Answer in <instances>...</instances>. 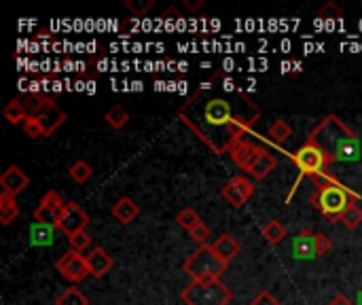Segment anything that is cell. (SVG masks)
I'll return each instance as SVG.
<instances>
[{
	"label": "cell",
	"instance_id": "cell-17",
	"mask_svg": "<svg viewBox=\"0 0 362 305\" xmlns=\"http://www.w3.org/2000/svg\"><path fill=\"white\" fill-rule=\"evenodd\" d=\"M110 214H113L115 220H119L121 225H129L138 218V214H140V206H138L131 198L123 196V198H119L113 204V208H110Z\"/></svg>",
	"mask_w": 362,
	"mask_h": 305
},
{
	"label": "cell",
	"instance_id": "cell-37",
	"mask_svg": "<svg viewBox=\"0 0 362 305\" xmlns=\"http://www.w3.org/2000/svg\"><path fill=\"white\" fill-rule=\"evenodd\" d=\"M358 305H362V295H360V301H358Z\"/></svg>",
	"mask_w": 362,
	"mask_h": 305
},
{
	"label": "cell",
	"instance_id": "cell-27",
	"mask_svg": "<svg viewBox=\"0 0 362 305\" xmlns=\"http://www.w3.org/2000/svg\"><path fill=\"white\" fill-rule=\"evenodd\" d=\"M55 305H89V301L78 288L72 286V288H66L58 299H55Z\"/></svg>",
	"mask_w": 362,
	"mask_h": 305
},
{
	"label": "cell",
	"instance_id": "cell-4",
	"mask_svg": "<svg viewBox=\"0 0 362 305\" xmlns=\"http://www.w3.org/2000/svg\"><path fill=\"white\" fill-rule=\"evenodd\" d=\"M182 269L191 275L193 282H216L220 275L227 271V263L222 261L216 253L212 244L200 246L182 265Z\"/></svg>",
	"mask_w": 362,
	"mask_h": 305
},
{
	"label": "cell",
	"instance_id": "cell-19",
	"mask_svg": "<svg viewBox=\"0 0 362 305\" xmlns=\"http://www.w3.org/2000/svg\"><path fill=\"white\" fill-rule=\"evenodd\" d=\"M55 238V225L32 223L30 225V244L32 246H51Z\"/></svg>",
	"mask_w": 362,
	"mask_h": 305
},
{
	"label": "cell",
	"instance_id": "cell-20",
	"mask_svg": "<svg viewBox=\"0 0 362 305\" xmlns=\"http://www.w3.org/2000/svg\"><path fill=\"white\" fill-rule=\"evenodd\" d=\"M19 216V206H17V198L15 196H7V193H3L0 196V223H3L5 227L11 225L13 220Z\"/></svg>",
	"mask_w": 362,
	"mask_h": 305
},
{
	"label": "cell",
	"instance_id": "cell-5",
	"mask_svg": "<svg viewBox=\"0 0 362 305\" xmlns=\"http://www.w3.org/2000/svg\"><path fill=\"white\" fill-rule=\"evenodd\" d=\"M290 157H292V161H295V165H297V170H299V178L295 180V187H292V191H290V196L286 198V202L292 200V193L297 191V187H299V182H301L303 178H318V176L328 174V168H330V163H332V159L328 157V153L322 151V149H320L318 145H314L312 140L305 143V145H303L297 153H292Z\"/></svg>",
	"mask_w": 362,
	"mask_h": 305
},
{
	"label": "cell",
	"instance_id": "cell-23",
	"mask_svg": "<svg viewBox=\"0 0 362 305\" xmlns=\"http://www.w3.org/2000/svg\"><path fill=\"white\" fill-rule=\"evenodd\" d=\"M267 134H269V140H271V143L284 145V143L288 140V138L292 136V127H290L284 119H277V121H273V123L269 125Z\"/></svg>",
	"mask_w": 362,
	"mask_h": 305
},
{
	"label": "cell",
	"instance_id": "cell-21",
	"mask_svg": "<svg viewBox=\"0 0 362 305\" xmlns=\"http://www.w3.org/2000/svg\"><path fill=\"white\" fill-rule=\"evenodd\" d=\"M277 168V159H275V155H271V153H265L253 168H250V176H253L255 180H265L273 170Z\"/></svg>",
	"mask_w": 362,
	"mask_h": 305
},
{
	"label": "cell",
	"instance_id": "cell-36",
	"mask_svg": "<svg viewBox=\"0 0 362 305\" xmlns=\"http://www.w3.org/2000/svg\"><path fill=\"white\" fill-rule=\"evenodd\" d=\"M202 5H204V3H187V0H184V7H187V9H191V11H195V9H200Z\"/></svg>",
	"mask_w": 362,
	"mask_h": 305
},
{
	"label": "cell",
	"instance_id": "cell-11",
	"mask_svg": "<svg viewBox=\"0 0 362 305\" xmlns=\"http://www.w3.org/2000/svg\"><path fill=\"white\" fill-rule=\"evenodd\" d=\"M267 151L263 149V147H259V145H255V143H246V140H242V143H237L233 149H231V159H233V163L237 165V168H242L244 172H250V168L265 155Z\"/></svg>",
	"mask_w": 362,
	"mask_h": 305
},
{
	"label": "cell",
	"instance_id": "cell-2",
	"mask_svg": "<svg viewBox=\"0 0 362 305\" xmlns=\"http://www.w3.org/2000/svg\"><path fill=\"white\" fill-rule=\"evenodd\" d=\"M308 140L326 151L332 161L354 163L362 157V145L358 134L337 115H326L312 129Z\"/></svg>",
	"mask_w": 362,
	"mask_h": 305
},
{
	"label": "cell",
	"instance_id": "cell-30",
	"mask_svg": "<svg viewBox=\"0 0 362 305\" xmlns=\"http://www.w3.org/2000/svg\"><path fill=\"white\" fill-rule=\"evenodd\" d=\"M23 132L30 136V138H41V136H45V129H43V125H41V121L34 117V115H30L25 121H23Z\"/></svg>",
	"mask_w": 362,
	"mask_h": 305
},
{
	"label": "cell",
	"instance_id": "cell-31",
	"mask_svg": "<svg viewBox=\"0 0 362 305\" xmlns=\"http://www.w3.org/2000/svg\"><path fill=\"white\" fill-rule=\"evenodd\" d=\"M195 242H198V246H208V240L212 238V231H210V227L208 225H204V223H200L198 227H195L191 233H189Z\"/></svg>",
	"mask_w": 362,
	"mask_h": 305
},
{
	"label": "cell",
	"instance_id": "cell-16",
	"mask_svg": "<svg viewBox=\"0 0 362 305\" xmlns=\"http://www.w3.org/2000/svg\"><path fill=\"white\" fill-rule=\"evenodd\" d=\"M212 248H214V253L225 261L227 265L239 255V251H242V246H239V242L231 235V233H220L214 242H212Z\"/></svg>",
	"mask_w": 362,
	"mask_h": 305
},
{
	"label": "cell",
	"instance_id": "cell-10",
	"mask_svg": "<svg viewBox=\"0 0 362 305\" xmlns=\"http://www.w3.org/2000/svg\"><path fill=\"white\" fill-rule=\"evenodd\" d=\"M87 225H89V214L83 210L76 202H66V208H64V212L58 220V229L70 238L78 231H85Z\"/></svg>",
	"mask_w": 362,
	"mask_h": 305
},
{
	"label": "cell",
	"instance_id": "cell-26",
	"mask_svg": "<svg viewBox=\"0 0 362 305\" xmlns=\"http://www.w3.org/2000/svg\"><path fill=\"white\" fill-rule=\"evenodd\" d=\"M176 223L184 229V231H193L195 227H198L200 223H202V218H200V214L195 212L193 208H182L178 214H176Z\"/></svg>",
	"mask_w": 362,
	"mask_h": 305
},
{
	"label": "cell",
	"instance_id": "cell-6",
	"mask_svg": "<svg viewBox=\"0 0 362 305\" xmlns=\"http://www.w3.org/2000/svg\"><path fill=\"white\" fill-rule=\"evenodd\" d=\"M180 299L187 305H229L233 299V293L220 280H216V282H191L180 293Z\"/></svg>",
	"mask_w": 362,
	"mask_h": 305
},
{
	"label": "cell",
	"instance_id": "cell-33",
	"mask_svg": "<svg viewBox=\"0 0 362 305\" xmlns=\"http://www.w3.org/2000/svg\"><path fill=\"white\" fill-rule=\"evenodd\" d=\"M250 305H282V303L277 301L271 293L263 291V293H259L253 301H250Z\"/></svg>",
	"mask_w": 362,
	"mask_h": 305
},
{
	"label": "cell",
	"instance_id": "cell-3",
	"mask_svg": "<svg viewBox=\"0 0 362 305\" xmlns=\"http://www.w3.org/2000/svg\"><path fill=\"white\" fill-rule=\"evenodd\" d=\"M316 185V191L312 196V204L314 208L328 220V223H337L341 220L343 212L360 200L358 193H354L352 189H348L345 185H341L332 174H324L318 178H312Z\"/></svg>",
	"mask_w": 362,
	"mask_h": 305
},
{
	"label": "cell",
	"instance_id": "cell-15",
	"mask_svg": "<svg viewBox=\"0 0 362 305\" xmlns=\"http://www.w3.org/2000/svg\"><path fill=\"white\" fill-rule=\"evenodd\" d=\"M85 261H87V267H89V275H94V278H102V275H106L115 265L113 257H110L100 246L92 248V251L85 255Z\"/></svg>",
	"mask_w": 362,
	"mask_h": 305
},
{
	"label": "cell",
	"instance_id": "cell-7",
	"mask_svg": "<svg viewBox=\"0 0 362 305\" xmlns=\"http://www.w3.org/2000/svg\"><path fill=\"white\" fill-rule=\"evenodd\" d=\"M55 269H58L62 278L68 280L70 284H78L89 275V267H87L85 257L76 251L64 253L58 261H55Z\"/></svg>",
	"mask_w": 362,
	"mask_h": 305
},
{
	"label": "cell",
	"instance_id": "cell-32",
	"mask_svg": "<svg viewBox=\"0 0 362 305\" xmlns=\"http://www.w3.org/2000/svg\"><path fill=\"white\" fill-rule=\"evenodd\" d=\"M125 7H127L131 13H136L138 17H140V15H147L149 9H153V0H147V3H138V0L134 3V0H127Z\"/></svg>",
	"mask_w": 362,
	"mask_h": 305
},
{
	"label": "cell",
	"instance_id": "cell-22",
	"mask_svg": "<svg viewBox=\"0 0 362 305\" xmlns=\"http://www.w3.org/2000/svg\"><path fill=\"white\" fill-rule=\"evenodd\" d=\"M261 233H263V238H265L271 246H277V244H282L284 238H286V227L280 223V220L273 218V220H267V223L263 225Z\"/></svg>",
	"mask_w": 362,
	"mask_h": 305
},
{
	"label": "cell",
	"instance_id": "cell-25",
	"mask_svg": "<svg viewBox=\"0 0 362 305\" xmlns=\"http://www.w3.org/2000/svg\"><path fill=\"white\" fill-rule=\"evenodd\" d=\"M104 121L113 127V129H123L129 121V113L123 108V106H113L108 110V113L104 115Z\"/></svg>",
	"mask_w": 362,
	"mask_h": 305
},
{
	"label": "cell",
	"instance_id": "cell-9",
	"mask_svg": "<svg viewBox=\"0 0 362 305\" xmlns=\"http://www.w3.org/2000/svg\"><path fill=\"white\" fill-rule=\"evenodd\" d=\"M220 196L225 198L233 208H242L250 198L255 196V182L248 176H233L220 189Z\"/></svg>",
	"mask_w": 362,
	"mask_h": 305
},
{
	"label": "cell",
	"instance_id": "cell-34",
	"mask_svg": "<svg viewBox=\"0 0 362 305\" xmlns=\"http://www.w3.org/2000/svg\"><path fill=\"white\" fill-rule=\"evenodd\" d=\"M316 244H318V255H320V257L328 255V253H330V248H332L330 238L324 235V233H316Z\"/></svg>",
	"mask_w": 362,
	"mask_h": 305
},
{
	"label": "cell",
	"instance_id": "cell-8",
	"mask_svg": "<svg viewBox=\"0 0 362 305\" xmlns=\"http://www.w3.org/2000/svg\"><path fill=\"white\" fill-rule=\"evenodd\" d=\"M66 208V202L58 191H47L41 204L34 210V223H45V225H55L58 227V220Z\"/></svg>",
	"mask_w": 362,
	"mask_h": 305
},
{
	"label": "cell",
	"instance_id": "cell-35",
	"mask_svg": "<svg viewBox=\"0 0 362 305\" xmlns=\"http://www.w3.org/2000/svg\"><path fill=\"white\" fill-rule=\"evenodd\" d=\"M328 305H354V303H352L345 295H337V297H332V299H330Z\"/></svg>",
	"mask_w": 362,
	"mask_h": 305
},
{
	"label": "cell",
	"instance_id": "cell-14",
	"mask_svg": "<svg viewBox=\"0 0 362 305\" xmlns=\"http://www.w3.org/2000/svg\"><path fill=\"white\" fill-rule=\"evenodd\" d=\"M28 185H30V178H28V174L17 168V165H11V168L0 176V189H3V193H7V196H19V193H23L28 189Z\"/></svg>",
	"mask_w": 362,
	"mask_h": 305
},
{
	"label": "cell",
	"instance_id": "cell-18",
	"mask_svg": "<svg viewBox=\"0 0 362 305\" xmlns=\"http://www.w3.org/2000/svg\"><path fill=\"white\" fill-rule=\"evenodd\" d=\"M3 115H5V119H7L11 125H23V121H25L28 117H30V110L25 108V104H23L21 98H15V100H11V102L5 106Z\"/></svg>",
	"mask_w": 362,
	"mask_h": 305
},
{
	"label": "cell",
	"instance_id": "cell-28",
	"mask_svg": "<svg viewBox=\"0 0 362 305\" xmlns=\"http://www.w3.org/2000/svg\"><path fill=\"white\" fill-rule=\"evenodd\" d=\"M341 223L348 227V229H356L360 223H362V210L356 206V202L343 212V216H341Z\"/></svg>",
	"mask_w": 362,
	"mask_h": 305
},
{
	"label": "cell",
	"instance_id": "cell-1",
	"mask_svg": "<svg viewBox=\"0 0 362 305\" xmlns=\"http://www.w3.org/2000/svg\"><path fill=\"white\" fill-rule=\"evenodd\" d=\"M178 117L214 155H225L255 127L261 108L246 94L239 102L229 98L202 100L198 94L180 106Z\"/></svg>",
	"mask_w": 362,
	"mask_h": 305
},
{
	"label": "cell",
	"instance_id": "cell-29",
	"mask_svg": "<svg viewBox=\"0 0 362 305\" xmlns=\"http://www.w3.org/2000/svg\"><path fill=\"white\" fill-rule=\"evenodd\" d=\"M68 240H70V251H76V253H85L92 246V235L87 231H78V233L70 235Z\"/></svg>",
	"mask_w": 362,
	"mask_h": 305
},
{
	"label": "cell",
	"instance_id": "cell-24",
	"mask_svg": "<svg viewBox=\"0 0 362 305\" xmlns=\"http://www.w3.org/2000/svg\"><path fill=\"white\" fill-rule=\"evenodd\" d=\"M68 174H70V178L74 180V182H78V185H83V182H87L92 176H94V168L92 165L85 161V159H76L70 168H68Z\"/></svg>",
	"mask_w": 362,
	"mask_h": 305
},
{
	"label": "cell",
	"instance_id": "cell-12",
	"mask_svg": "<svg viewBox=\"0 0 362 305\" xmlns=\"http://www.w3.org/2000/svg\"><path fill=\"white\" fill-rule=\"evenodd\" d=\"M34 117L41 121L43 129H45V136H51L53 132H58V127L66 121V113H64V110H60L58 106H55L51 98L36 110Z\"/></svg>",
	"mask_w": 362,
	"mask_h": 305
},
{
	"label": "cell",
	"instance_id": "cell-13",
	"mask_svg": "<svg viewBox=\"0 0 362 305\" xmlns=\"http://www.w3.org/2000/svg\"><path fill=\"white\" fill-rule=\"evenodd\" d=\"M292 257L299 259V261H312V259H318V244H316V233L305 229L301 231L295 242H292Z\"/></svg>",
	"mask_w": 362,
	"mask_h": 305
}]
</instances>
